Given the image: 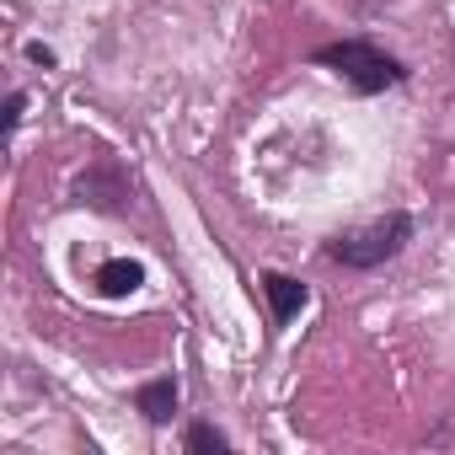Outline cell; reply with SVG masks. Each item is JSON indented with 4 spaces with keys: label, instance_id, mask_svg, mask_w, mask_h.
<instances>
[{
    "label": "cell",
    "instance_id": "obj_1",
    "mask_svg": "<svg viewBox=\"0 0 455 455\" xmlns=\"http://www.w3.org/2000/svg\"><path fill=\"white\" fill-rule=\"evenodd\" d=\"M407 236H412V220L407 214H386V220L364 225V231H348L343 242H332V258L348 263V268H375V263L396 258Z\"/></svg>",
    "mask_w": 455,
    "mask_h": 455
},
{
    "label": "cell",
    "instance_id": "obj_2",
    "mask_svg": "<svg viewBox=\"0 0 455 455\" xmlns=\"http://www.w3.org/2000/svg\"><path fill=\"white\" fill-rule=\"evenodd\" d=\"M322 65H332L343 81H354L359 92H386V86H396V65L380 54V49H370V44H332V49H322Z\"/></svg>",
    "mask_w": 455,
    "mask_h": 455
},
{
    "label": "cell",
    "instance_id": "obj_3",
    "mask_svg": "<svg viewBox=\"0 0 455 455\" xmlns=\"http://www.w3.org/2000/svg\"><path fill=\"white\" fill-rule=\"evenodd\" d=\"M140 284H145V268L129 263V258H113V263L97 268V290H102L108 300H124V295H134Z\"/></svg>",
    "mask_w": 455,
    "mask_h": 455
},
{
    "label": "cell",
    "instance_id": "obj_4",
    "mask_svg": "<svg viewBox=\"0 0 455 455\" xmlns=\"http://www.w3.org/2000/svg\"><path fill=\"white\" fill-rule=\"evenodd\" d=\"M268 300H274V316L279 322H290V316H300V306H306V284L300 279H284V274H268Z\"/></svg>",
    "mask_w": 455,
    "mask_h": 455
},
{
    "label": "cell",
    "instance_id": "obj_5",
    "mask_svg": "<svg viewBox=\"0 0 455 455\" xmlns=\"http://www.w3.org/2000/svg\"><path fill=\"white\" fill-rule=\"evenodd\" d=\"M140 407H145V418H172V407H177V386L172 380H156V386H145L140 391Z\"/></svg>",
    "mask_w": 455,
    "mask_h": 455
},
{
    "label": "cell",
    "instance_id": "obj_6",
    "mask_svg": "<svg viewBox=\"0 0 455 455\" xmlns=\"http://www.w3.org/2000/svg\"><path fill=\"white\" fill-rule=\"evenodd\" d=\"M188 444H193V450H225V434L209 428V423H198V428L188 434Z\"/></svg>",
    "mask_w": 455,
    "mask_h": 455
}]
</instances>
